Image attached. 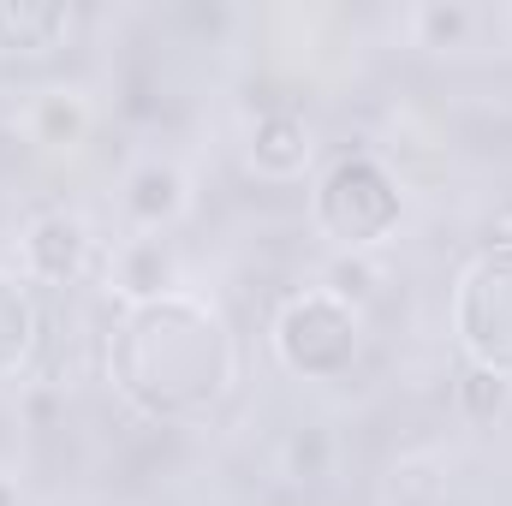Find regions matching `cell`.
<instances>
[{"label": "cell", "instance_id": "obj_6", "mask_svg": "<svg viewBox=\"0 0 512 506\" xmlns=\"http://www.w3.org/2000/svg\"><path fill=\"white\" fill-rule=\"evenodd\" d=\"M310 155H316V137H310V126L298 114H286V108L280 114H262L251 126V167L262 179H274V185L304 179Z\"/></svg>", "mask_w": 512, "mask_h": 506}, {"label": "cell", "instance_id": "obj_7", "mask_svg": "<svg viewBox=\"0 0 512 506\" xmlns=\"http://www.w3.org/2000/svg\"><path fill=\"white\" fill-rule=\"evenodd\" d=\"M185 209V173L173 161H143L126 179V215L137 221V239H155L161 227H173Z\"/></svg>", "mask_w": 512, "mask_h": 506}, {"label": "cell", "instance_id": "obj_2", "mask_svg": "<svg viewBox=\"0 0 512 506\" xmlns=\"http://www.w3.org/2000/svg\"><path fill=\"white\" fill-rule=\"evenodd\" d=\"M358 346H364V316L352 310L346 292L310 286L286 298L274 316V358L304 381H340L358 364Z\"/></svg>", "mask_w": 512, "mask_h": 506}, {"label": "cell", "instance_id": "obj_13", "mask_svg": "<svg viewBox=\"0 0 512 506\" xmlns=\"http://www.w3.org/2000/svg\"><path fill=\"white\" fill-rule=\"evenodd\" d=\"M286 459H292V477H298V483H304V477H322V465H328V435H322V429L292 435Z\"/></svg>", "mask_w": 512, "mask_h": 506}, {"label": "cell", "instance_id": "obj_12", "mask_svg": "<svg viewBox=\"0 0 512 506\" xmlns=\"http://www.w3.org/2000/svg\"><path fill=\"white\" fill-rule=\"evenodd\" d=\"M459 399H465V411L483 423V417H501L512 405V381L507 376H489V370H477L471 364V376L459 381Z\"/></svg>", "mask_w": 512, "mask_h": 506}, {"label": "cell", "instance_id": "obj_5", "mask_svg": "<svg viewBox=\"0 0 512 506\" xmlns=\"http://www.w3.org/2000/svg\"><path fill=\"white\" fill-rule=\"evenodd\" d=\"M90 262V227L72 209H48L24 227V274L36 286H72Z\"/></svg>", "mask_w": 512, "mask_h": 506}, {"label": "cell", "instance_id": "obj_1", "mask_svg": "<svg viewBox=\"0 0 512 506\" xmlns=\"http://www.w3.org/2000/svg\"><path fill=\"white\" fill-rule=\"evenodd\" d=\"M108 376L155 423H197L221 411L239 381V340L197 292H161L126 304L108 340Z\"/></svg>", "mask_w": 512, "mask_h": 506}, {"label": "cell", "instance_id": "obj_3", "mask_svg": "<svg viewBox=\"0 0 512 506\" xmlns=\"http://www.w3.org/2000/svg\"><path fill=\"white\" fill-rule=\"evenodd\" d=\"M405 197L399 179L387 173L376 155H340L322 185H316V227L340 245V251H370L399 227Z\"/></svg>", "mask_w": 512, "mask_h": 506}, {"label": "cell", "instance_id": "obj_11", "mask_svg": "<svg viewBox=\"0 0 512 506\" xmlns=\"http://www.w3.org/2000/svg\"><path fill=\"white\" fill-rule=\"evenodd\" d=\"M114 274H120L126 304L173 292V286H167V245H161V239H131L126 251H120V268H114Z\"/></svg>", "mask_w": 512, "mask_h": 506}, {"label": "cell", "instance_id": "obj_10", "mask_svg": "<svg viewBox=\"0 0 512 506\" xmlns=\"http://www.w3.org/2000/svg\"><path fill=\"white\" fill-rule=\"evenodd\" d=\"M30 131H36V143H48V149H72V143L90 131L84 96H78V90H42L36 108H30Z\"/></svg>", "mask_w": 512, "mask_h": 506}, {"label": "cell", "instance_id": "obj_8", "mask_svg": "<svg viewBox=\"0 0 512 506\" xmlns=\"http://www.w3.org/2000/svg\"><path fill=\"white\" fill-rule=\"evenodd\" d=\"M36 352V298L30 280L0 268V376L24 370V358Z\"/></svg>", "mask_w": 512, "mask_h": 506}, {"label": "cell", "instance_id": "obj_9", "mask_svg": "<svg viewBox=\"0 0 512 506\" xmlns=\"http://www.w3.org/2000/svg\"><path fill=\"white\" fill-rule=\"evenodd\" d=\"M72 30L66 6H0V48L6 54H48Z\"/></svg>", "mask_w": 512, "mask_h": 506}, {"label": "cell", "instance_id": "obj_4", "mask_svg": "<svg viewBox=\"0 0 512 506\" xmlns=\"http://www.w3.org/2000/svg\"><path fill=\"white\" fill-rule=\"evenodd\" d=\"M453 328L477 370L512 381V245H495L465 268L453 298Z\"/></svg>", "mask_w": 512, "mask_h": 506}]
</instances>
